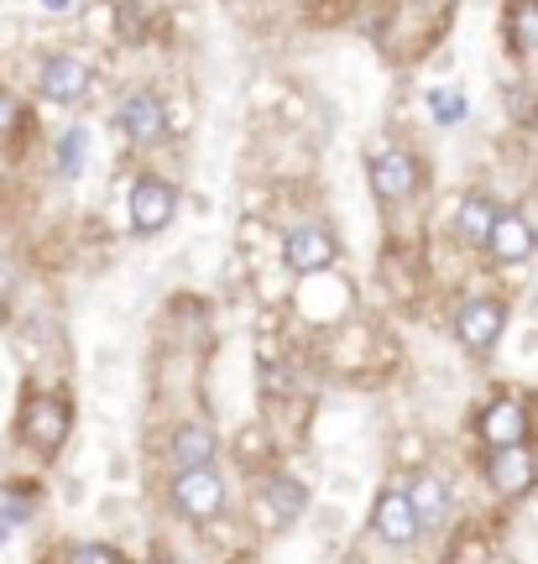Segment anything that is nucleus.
Instances as JSON below:
<instances>
[{
	"mask_svg": "<svg viewBox=\"0 0 538 564\" xmlns=\"http://www.w3.org/2000/svg\"><path fill=\"white\" fill-rule=\"evenodd\" d=\"M68 423H74L68 403L37 392V398H26V408H21V440L32 444L37 455H58L63 440H68Z\"/></svg>",
	"mask_w": 538,
	"mask_h": 564,
	"instance_id": "f257e3e1",
	"label": "nucleus"
},
{
	"mask_svg": "<svg viewBox=\"0 0 538 564\" xmlns=\"http://www.w3.org/2000/svg\"><path fill=\"white\" fill-rule=\"evenodd\" d=\"M173 507H179L183 518L204 523V518H215L219 507H225V481H219L209 465H189V470H179V481H173Z\"/></svg>",
	"mask_w": 538,
	"mask_h": 564,
	"instance_id": "f03ea898",
	"label": "nucleus"
},
{
	"mask_svg": "<svg viewBox=\"0 0 538 564\" xmlns=\"http://www.w3.org/2000/svg\"><path fill=\"white\" fill-rule=\"evenodd\" d=\"M502 324H507V308H502L497 299H471L455 314V335H460V345H471V350H492L502 335Z\"/></svg>",
	"mask_w": 538,
	"mask_h": 564,
	"instance_id": "7ed1b4c3",
	"label": "nucleus"
},
{
	"mask_svg": "<svg viewBox=\"0 0 538 564\" xmlns=\"http://www.w3.org/2000/svg\"><path fill=\"white\" fill-rule=\"evenodd\" d=\"M282 257L293 272H324V267H335V236L324 225H299V230H288Z\"/></svg>",
	"mask_w": 538,
	"mask_h": 564,
	"instance_id": "20e7f679",
	"label": "nucleus"
},
{
	"mask_svg": "<svg viewBox=\"0 0 538 564\" xmlns=\"http://www.w3.org/2000/svg\"><path fill=\"white\" fill-rule=\"evenodd\" d=\"M173 204H179V194L162 178H141L131 188V225H137L141 236H152V230H162V225L173 220Z\"/></svg>",
	"mask_w": 538,
	"mask_h": 564,
	"instance_id": "39448f33",
	"label": "nucleus"
},
{
	"mask_svg": "<svg viewBox=\"0 0 538 564\" xmlns=\"http://www.w3.org/2000/svg\"><path fill=\"white\" fill-rule=\"evenodd\" d=\"M372 188H377L381 204L408 199V194L419 188V162L408 158V152H381V158L372 162Z\"/></svg>",
	"mask_w": 538,
	"mask_h": 564,
	"instance_id": "423d86ee",
	"label": "nucleus"
},
{
	"mask_svg": "<svg viewBox=\"0 0 538 564\" xmlns=\"http://www.w3.org/2000/svg\"><path fill=\"white\" fill-rule=\"evenodd\" d=\"M372 523H377V533L387 539V544H398V549H408L423 533L419 512H413V502H408V491H387V497L377 502V512H372Z\"/></svg>",
	"mask_w": 538,
	"mask_h": 564,
	"instance_id": "0eeeda50",
	"label": "nucleus"
},
{
	"mask_svg": "<svg viewBox=\"0 0 538 564\" xmlns=\"http://www.w3.org/2000/svg\"><path fill=\"white\" fill-rule=\"evenodd\" d=\"M116 126L137 141V147H152V141H162V131H168L162 100H158V95H131V100L116 110Z\"/></svg>",
	"mask_w": 538,
	"mask_h": 564,
	"instance_id": "6e6552de",
	"label": "nucleus"
},
{
	"mask_svg": "<svg viewBox=\"0 0 538 564\" xmlns=\"http://www.w3.org/2000/svg\"><path fill=\"white\" fill-rule=\"evenodd\" d=\"M486 476H492V486H497L502 497H523L538 481V460L523 444H507V449H492V470Z\"/></svg>",
	"mask_w": 538,
	"mask_h": 564,
	"instance_id": "1a4fd4ad",
	"label": "nucleus"
},
{
	"mask_svg": "<svg viewBox=\"0 0 538 564\" xmlns=\"http://www.w3.org/2000/svg\"><path fill=\"white\" fill-rule=\"evenodd\" d=\"M42 95L53 105H74L84 100V89H89V68H84L79 58H68V53H58V58L42 63Z\"/></svg>",
	"mask_w": 538,
	"mask_h": 564,
	"instance_id": "9d476101",
	"label": "nucleus"
},
{
	"mask_svg": "<svg viewBox=\"0 0 538 564\" xmlns=\"http://www.w3.org/2000/svg\"><path fill=\"white\" fill-rule=\"evenodd\" d=\"M528 434V408L518 398H497V403L481 413V440L492 444V449H507V444H523Z\"/></svg>",
	"mask_w": 538,
	"mask_h": 564,
	"instance_id": "9b49d317",
	"label": "nucleus"
},
{
	"mask_svg": "<svg viewBox=\"0 0 538 564\" xmlns=\"http://www.w3.org/2000/svg\"><path fill=\"white\" fill-rule=\"evenodd\" d=\"M261 512H267V523L272 528H288L303 518V507H309V491H303L293 476H272V481L261 486Z\"/></svg>",
	"mask_w": 538,
	"mask_h": 564,
	"instance_id": "f8f14e48",
	"label": "nucleus"
},
{
	"mask_svg": "<svg viewBox=\"0 0 538 564\" xmlns=\"http://www.w3.org/2000/svg\"><path fill=\"white\" fill-rule=\"evenodd\" d=\"M486 251L497 262H528L534 257V225L523 220V215H497L492 236H486Z\"/></svg>",
	"mask_w": 538,
	"mask_h": 564,
	"instance_id": "ddd939ff",
	"label": "nucleus"
},
{
	"mask_svg": "<svg viewBox=\"0 0 538 564\" xmlns=\"http://www.w3.org/2000/svg\"><path fill=\"white\" fill-rule=\"evenodd\" d=\"M215 429H204V423H183L179 434H173V460H179V470H189V465H209L215 460Z\"/></svg>",
	"mask_w": 538,
	"mask_h": 564,
	"instance_id": "4468645a",
	"label": "nucleus"
},
{
	"mask_svg": "<svg viewBox=\"0 0 538 564\" xmlns=\"http://www.w3.org/2000/svg\"><path fill=\"white\" fill-rule=\"evenodd\" d=\"M408 502H413V512H419L423 528H434V523L450 518V491H444L439 476H419V481L408 486Z\"/></svg>",
	"mask_w": 538,
	"mask_h": 564,
	"instance_id": "2eb2a0df",
	"label": "nucleus"
},
{
	"mask_svg": "<svg viewBox=\"0 0 538 564\" xmlns=\"http://www.w3.org/2000/svg\"><path fill=\"white\" fill-rule=\"evenodd\" d=\"M507 42H513V53H523V58L538 53V0H513V11H507Z\"/></svg>",
	"mask_w": 538,
	"mask_h": 564,
	"instance_id": "dca6fc26",
	"label": "nucleus"
},
{
	"mask_svg": "<svg viewBox=\"0 0 538 564\" xmlns=\"http://www.w3.org/2000/svg\"><path fill=\"white\" fill-rule=\"evenodd\" d=\"M492 220H497V204H492V199H481V194H471V199L460 204V215H455L460 241L486 246V236H492Z\"/></svg>",
	"mask_w": 538,
	"mask_h": 564,
	"instance_id": "f3484780",
	"label": "nucleus"
},
{
	"mask_svg": "<svg viewBox=\"0 0 538 564\" xmlns=\"http://www.w3.org/2000/svg\"><path fill=\"white\" fill-rule=\"evenodd\" d=\"M84 152H89V131H84V126L63 131V141H58V178H79V173H84Z\"/></svg>",
	"mask_w": 538,
	"mask_h": 564,
	"instance_id": "a211bd4d",
	"label": "nucleus"
},
{
	"mask_svg": "<svg viewBox=\"0 0 538 564\" xmlns=\"http://www.w3.org/2000/svg\"><path fill=\"white\" fill-rule=\"evenodd\" d=\"M429 110H434V121H465V100H460V89H434L429 95Z\"/></svg>",
	"mask_w": 538,
	"mask_h": 564,
	"instance_id": "6ab92c4d",
	"label": "nucleus"
},
{
	"mask_svg": "<svg viewBox=\"0 0 538 564\" xmlns=\"http://www.w3.org/2000/svg\"><path fill=\"white\" fill-rule=\"evenodd\" d=\"M68 564H120V560L100 544H79V549H68Z\"/></svg>",
	"mask_w": 538,
	"mask_h": 564,
	"instance_id": "aec40b11",
	"label": "nucleus"
},
{
	"mask_svg": "<svg viewBox=\"0 0 538 564\" xmlns=\"http://www.w3.org/2000/svg\"><path fill=\"white\" fill-rule=\"evenodd\" d=\"M26 518H32L26 497H0V523H26Z\"/></svg>",
	"mask_w": 538,
	"mask_h": 564,
	"instance_id": "412c9836",
	"label": "nucleus"
},
{
	"mask_svg": "<svg viewBox=\"0 0 538 564\" xmlns=\"http://www.w3.org/2000/svg\"><path fill=\"white\" fill-rule=\"evenodd\" d=\"M21 126V105L11 100V95H6V89H0V137H11V131H17Z\"/></svg>",
	"mask_w": 538,
	"mask_h": 564,
	"instance_id": "4be33fe9",
	"label": "nucleus"
},
{
	"mask_svg": "<svg viewBox=\"0 0 538 564\" xmlns=\"http://www.w3.org/2000/svg\"><path fill=\"white\" fill-rule=\"evenodd\" d=\"M6 299H11V267L0 262V314H6Z\"/></svg>",
	"mask_w": 538,
	"mask_h": 564,
	"instance_id": "5701e85b",
	"label": "nucleus"
},
{
	"mask_svg": "<svg viewBox=\"0 0 538 564\" xmlns=\"http://www.w3.org/2000/svg\"><path fill=\"white\" fill-rule=\"evenodd\" d=\"M42 6H47V11H63V6H68V0H42Z\"/></svg>",
	"mask_w": 538,
	"mask_h": 564,
	"instance_id": "b1692460",
	"label": "nucleus"
},
{
	"mask_svg": "<svg viewBox=\"0 0 538 564\" xmlns=\"http://www.w3.org/2000/svg\"><path fill=\"white\" fill-rule=\"evenodd\" d=\"M534 308H538V293H534Z\"/></svg>",
	"mask_w": 538,
	"mask_h": 564,
	"instance_id": "393cba45",
	"label": "nucleus"
}]
</instances>
